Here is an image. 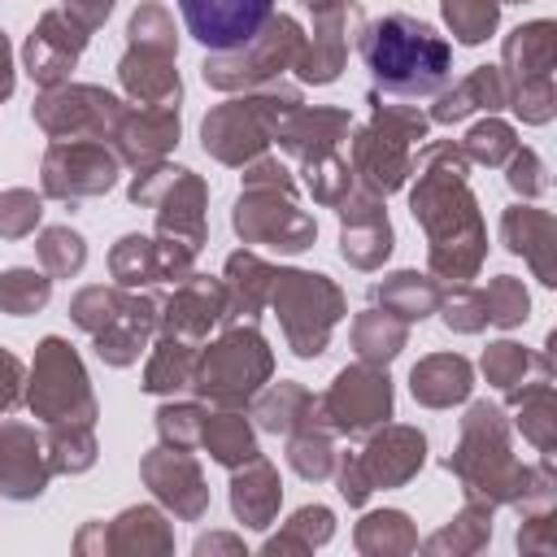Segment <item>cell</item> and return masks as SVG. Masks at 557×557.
Returning <instances> with one entry per match:
<instances>
[{"label":"cell","mask_w":557,"mask_h":557,"mask_svg":"<svg viewBox=\"0 0 557 557\" xmlns=\"http://www.w3.org/2000/svg\"><path fill=\"white\" fill-rule=\"evenodd\" d=\"M426 440L413 426H383V435H374L366 444V453H357V466L366 474L370 487H396L405 483L418 466H422Z\"/></svg>","instance_id":"4316f807"},{"label":"cell","mask_w":557,"mask_h":557,"mask_svg":"<svg viewBox=\"0 0 557 557\" xmlns=\"http://www.w3.org/2000/svg\"><path fill=\"white\" fill-rule=\"evenodd\" d=\"M126 35H131V44H139V48L178 52V44H174V22H170V13H165L161 4H139L135 17H131V26H126Z\"/></svg>","instance_id":"816d5d0a"},{"label":"cell","mask_w":557,"mask_h":557,"mask_svg":"<svg viewBox=\"0 0 557 557\" xmlns=\"http://www.w3.org/2000/svg\"><path fill=\"white\" fill-rule=\"evenodd\" d=\"M300 44H305L300 22H296V17H287V13H274V17H270V22H265V26H261L244 48L205 57L200 74H205V83H209V87H218V91L261 87V83H270V78H278L283 70H292V65H296Z\"/></svg>","instance_id":"9c48e42d"},{"label":"cell","mask_w":557,"mask_h":557,"mask_svg":"<svg viewBox=\"0 0 557 557\" xmlns=\"http://www.w3.org/2000/svg\"><path fill=\"white\" fill-rule=\"evenodd\" d=\"M52 296V278L39 270H4L0 274V309L13 318H26L35 309H44Z\"/></svg>","instance_id":"ee69618b"},{"label":"cell","mask_w":557,"mask_h":557,"mask_svg":"<svg viewBox=\"0 0 557 557\" xmlns=\"http://www.w3.org/2000/svg\"><path fill=\"white\" fill-rule=\"evenodd\" d=\"M287 461H292V470H296L300 479H326V474L335 470L331 440H326L322 431H313V426L292 431V440H287Z\"/></svg>","instance_id":"7dc6e473"},{"label":"cell","mask_w":557,"mask_h":557,"mask_svg":"<svg viewBox=\"0 0 557 557\" xmlns=\"http://www.w3.org/2000/svg\"><path fill=\"white\" fill-rule=\"evenodd\" d=\"M48 474H52L48 444L22 422H0V496L35 500Z\"/></svg>","instance_id":"603a6c76"},{"label":"cell","mask_w":557,"mask_h":557,"mask_svg":"<svg viewBox=\"0 0 557 557\" xmlns=\"http://www.w3.org/2000/svg\"><path fill=\"white\" fill-rule=\"evenodd\" d=\"M191 261L196 252L187 244H174V239H148V235H122L109 265H113V278L117 287H144V283H157V278H170V283H183L191 274Z\"/></svg>","instance_id":"d6986e66"},{"label":"cell","mask_w":557,"mask_h":557,"mask_svg":"<svg viewBox=\"0 0 557 557\" xmlns=\"http://www.w3.org/2000/svg\"><path fill=\"white\" fill-rule=\"evenodd\" d=\"M122 292H126V287H83V292L74 296V305H70V318H74L87 335H96V331L117 313Z\"/></svg>","instance_id":"f5cc1de1"},{"label":"cell","mask_w":557,"mask_h":557,"mask_svg":"<svg viewBox=\"0 0 557 557\" xmlns=\"http://www.w3.org/2000/svg\"><path fill=\"white\" fill-rule=\"evenodd\" d=\"M87 35H91V30H87L78 17H70L65 9H48V13L39 17V26L30 30L26 48H22L26 74H30L35 83H44V87L65 83L70 70H74V61H78L83 48H87Z\"/></svg>","instance_id":"e0dca14e"},{"label":"cell","mask_w":557,"mask_h":557,"mask_svg":"<svg viewBox=\"0 0 557 557\" xmlns=\"http://www.w3.org/2000/svg\"><path fill=\"white\" fill-rule=\"evenodd\" d=\"M361 9L357 4H344L335 13H322L313 17V39L300 44V57H296V74L300 83H335L344 61H348V48H352V35H361Z\"/></svg>","instance_id":"7402d4cb"},{"label":"cell","mask_w":557,"mask_h":557,"mask_svg":"<svg viewBox=\"0 0 557 557\" xmlns=\"http://www.w3.org/2000/svg\"><path fill=\"white\" fill-rule=\"evenodd\" d=\"M157 313H161V300L135 296L126 287L117 313L91 335L96 339V357L104 366H131V361H139V352L148 348V335L157 331Z\"/></svg>","instance_id":"cb8c5ba5"},{"label":"cell","mask_w":557,"mask_h":557,"mask_svg":"<svg viewBox=\"0 0 557 557\" xmlns=\"http://www.w3.org/2000/svg\"><path fill=\"white\" fill-rule=\"evenodd\" d=\"M444 300V322L453 326V331H479V326H487V318H483V296L474 292V287H457V292H448V296H440Z\"/></svg>","instance_id":"9f6ffc18"},{"label":"cell","mask_w":557,"mask_h":557,"mask_svg":"<svg viewBox=\"0 0 557 557\" xmlns=\"http://www.w3.org/2000/svg\"><path fill=\"white\" fill-rule=\"evenodd\" d=\"M505 70H509L505 100H513V109L527 122H548V113H553V83H548V70H553V22L518 26L505 39Z\"/></svg>","instance_id":"4fadbf2b"},{"label":"cell","mask_w":557,"mask_h":557,"mask_svg":"<svg viewBox=\"0 0 557 557\" xmlns=\"http://www.w3.org/2000/svg\"><path fill=\"white\" fill-rule=\"evenodd\" d=\"M39 213H44V205H39L35 191H26V187L4 191V196H0V235H4V239L30 235L35 222H39Z\"/></svg>","instance_id":"11a10c76"},{"label":"cell","mask_w":557,"mask_h":557,"mask_svg":"<svg viewBox=\"0 0 557 557\" xmlns=\"http://www.w3.org/2000/svg\"><path fill=\"white\" fill-rule=\"evenodd\" d=\"M200 422H205L200 405H161L157 409V431L170 448H196L200 444Z\"/></svg>","instance_id":"db71d44e"},{"label":"cell","mask_w":557,"mask_h":557,"mask_svg":"<svg viewBox=\"0 0 557 557\" xmlns=\"http://www.w3.org/2000/svg\"><path fill=\"white\" fill-rule=\"evenodd\" d=\"M413 531H409V518L400 509H379V513H366L361 527H357V548L361 553H405L413 548Z\"/></svg>","instance_id":"b9f144b4"},{"label":"cell","mask_w":557,"mask_h":557,"mask_svg":"<svg viewBox=\"0 0 557 557\" xmlns=\"http://www.w3.org/2000/svg\"><path fill=\"white\" fill-rule=\"evenodd\" d=\"M144 483L157 492V500H165L178 518L196 522L205 509H209V487L200 479V466L191 457V448H152L144 457Z\"/></svg>","instance_id":"ffe728a7"},{"label":"cell","mask_w":557,"mask_h":557,"mask_svg":"<svg viewBox=\"0 0 557 557\" xmlns=\"http://www.w3.org/2000/svg\"><path fill=\"white\" fill-rule=\"evenodd\" d=\"M178 9L187 22V35L209 52L244 48L274 17V0H178Z\"/></svg>","instance_id":"2e32d148"},{"label":"cell","mask_w":557,"mask_h":557,"mask_svg":"<svg viewBox=\"0 0 557 557\" xmlns=\"http://www.w3.org/2000/svg\"><path fill=\"white\" fill-rule=\"evenodd\" d=\"M361 61L374 74V87L392 96H435L453 78V52L435 35V26L387 13L370 26H361Z\"/></svg>","instance_id":"7a4b0ae2"},{"label":"cell","mask_w":557,"mask_h":557,"mask_svg":"<svg viewBox=\"0 0 557 557\" xmlns=\"http://www.w3.org/2000/svg\"><path fill=\"white\" fill-rule=\"evenodd\" d=\"M117 78H122L131 100L157 104V109H178L183 83H178V70H174V52L131 44L126 57L117 61Z\"/></svg>","instance_id":"484cf974"},{"label":"cell","mask_w":557,"mask_h":557,"mask_svg":"<svg viewBox=\"0 0 557 557\" xmlns=\"http://www.w3.org/2000/svg\"><path fill=\"white\" fill-rule=\"evenodd\" d=\"M218 322H226V292L218 278H205V274H187L157 313L161 335H174L187 344L205 339Z\"/></svg>","instance_id":"44dd1931"},{"label":"cell","mask_w":557,"mask_h":557,"mask_svg":"<svg viewBox=\"0 0 557 557\" xmlns=\"http://www.w3.org/2000/svg\"><path fill=\"white\" fill-rule=\"evenodd\" d=\"M300 165H305V183H309L318 205L335 209L352 191V170H348V161L339 152H326V157H313V161H300Z\"/></svg>","instance_id":"bcb514c9"},{"label":"cell","mask_w":557,"mask_h":557,"mask_svg":"<svg viewBox=\"0 0 557 557\" xmlns=\"http://www.w3.org/2000/svg\"><path fill=\"white\" fill-rule=\"evenodd\" d=\"M461 152H470V157L483 161V165H505V161L518 152V139H513V131H509L505 122L487 117V122H479V126L466 135V148H461Z\"/></svg>","instance_id":"681fc988"},{"label":"cell","mask_w":557,"mask_h":557,"mask_svg":"<svg viewBox=\"0 0 557 557\" xmlns=\"http://www.w3.org/2000/svg\"><path fill=\"white\" fill-rule=\"evenodd\" d=\"M318 418L339 435H366L392 418V383L383 366L357 361L335 374V383L318 396Z\"/></svg>","instance_id":"7c38bea8"},{"label":"cell","mask_w":557,"mask_h":557,"mask_svg":"<svg viewBox=\"0 0 557 557\" xmlns=\"http://www.w3.org/2000/svg\"><path fill=\"white\" fill-rule=\"evenodd\" d=\"M370 126H361L352 139V174L366 191L387 196L409 178V144L426 135V117L405 104H383L379 91H370Z\"/></svg>","instance_id":"5b68a950"},{"label":"cell","mask_w":557,"mask_h":557,"mask_svg":"<svg viewBox=\"0 0 557 557\" xmlns=\"http://www.w3.org/2000/svg\"><path fill=\"white\" fill-rule=\"evenodd\" d=\"M22 400V361L13 352H0V413Z\"/></svg>","instance_id":"680465c9"},{"label":"cell","mask_w":557,"mask_h":557,"mask_svg":"<svg viewBox=\"0 0 557 557\" xmlns=\"http://www.w3.org/2000/svg\"><path fill=\"white\" fill-rule=\"evenodd\" d=\"M479 296H483V318L496 322V326H513V322L527 318V292H522V283L513 274L492 278L487 292H479Z\"/></svg>","instance_id":"c3c4849f"},{"label":"cell","mask_w":557,"mask_h":557,"mask_svg":"<svg viewBox=\"0 0 557 557\" xmlns=\"http://www.w3.org/2000/svg\"><path fill=\"white\" fill-rule=\"evenodd\" d=\"M270 370H274V357L257 335V326L248 322V326H231L222 339H213L196 357L191 387L218 409H244L261 392Z\"/></svg>","instance_id":"8992f818"},{"label":"cell","mask_w":557,"mask_h":557,"mask_svg":"<svg viewBox=\"0 0 557 557\" xmlns=\"http://www.w3.org/2000/svg\"><path fill=\"white\" fill-rule=\"evenodd\" d=\"M352 348H357L361 361L387 366V361L405 348V322L392 318L387 309H383V313H379V309H366V313L352 322Z\"/></svg>","instance_id":"f35d334b"},{"label":"cell","mask_w":557,"mask_h":557,"mask_svg":"<svg viewBox=\"0 0 557 557\" xmlns=\"http://www.w3.org/2000/svg\"><path fill=\"white\" fill-rule=\"evenodd\" d=\"M509 187H513V191H527V196H540V191L548 187L544 165H540V157H535L531 148H522V152L509 157Z\"/></svg>","instance_id":"6f0895ef"},{"label":"cell","mask_w":557,"mask_h":557,"mask_svg":"<svg viewBox=\"0 0 557 557\" xmlns=\"http://www.w3.org/2000/svg\"><path fill=\"white\" fill-rule=\"evenodd\" d=\"M283 487H278V470L257 453L252 461H244V474L231 479V509L244 527H270L278 513Z\"/></svg>","instance_id":"f1b7e54d"},{"label":"cell","mask_w":557,"mask_h":557,"mask_svg":"<svg viewBox=\"0 0 557 557\" xmlns=\"http://www.w3.org/2000/svg\"><path fill=\"white\" fill-rule=\"evenodd\" d=\"M300 104V91L292 83H270L265 91H252V96H239V100H226L218 104L205 126H200V139H205V152H213L222 165H248L265 152V144L274 139L278 122Z\"/></svg>","instance_id":"277c9868"},{"label":"cell","mask_w":557,"mask_h":557,"mask_svg":"<svg viewBox=\"0 0 557 557\" xmlns=\"http://www.w3.org/2000/svg\"><path fill=\"white\" fill-rule=\"evenodd\" d=\"M505 104V74L496 70V65H479L466 83H457L453 91H444L440 96V104L431 109V117L435 122H461L466 113H474V109H500Z\"/></svg>","instance_id":"836d02e7"},{"label":"cell","mask_w":557,"mask_h":557,"mask_svg":"<svg viewBox=\"0 0 557 557\" xmlns=\"http://www.w3.org/2000/svg\"><path fill=\"white\" fill-rule=\"evenodd\" d=\"M26 405L44 422H91L96 418V400H91L83 361L61 335H48L39 344L30 387H26Z\"/></svg>","instance_id":"8fae6325"},{"label":"cell","mask_w":557,"mask_h":557,"mask_svg":"<svg viewBox=\"0 0 557 557\" xmlns=\"http://www.w3.org/2000/svg\"><path fill=\"white\" fill-rule=\"evenodd\" d=\"M409 387L422 405L431 409H444L453 400H466L470 392V361L457 357V352H435V357H422L409 374Z\"/></svg>","instance_id":"4dcf8cb0"},{"label":"cell","mask_w":557,"mask_h":557,"mask_svg":"<svg viewBox=\"0 0 557 557\" xmlns=\"http://www.w3.org/2000/svg\"><path fill=\"white\" fill-rule=\"evenodd\" d=\"M335 209H339V222H344V231H339V257L348 265H357V270L383 265L387 252H392V226H387L383 200L374 191H366V187L361 191L352 187Z\"/></svg>","instance_id":"ac0fdd59"},{"label":"cell","mask_w":557,"mask_h":557,"mask_svg":"<svg viewBox=\"0 0 557 557\" xmlns=\"http://www.w3.org/2000/svg\"><path fill=\"white\" fill-rule=\"evenodd\" d=\"M48 461L52 470L61 474H78L96 461V435H91V422H48Z\"/></svg>","instance_id":"ab89813d"},{"label":"cell","mask_w":557,"mask_h":557,"mask_svg":"<svg viewBox=\"0 0 557 557\" xmlns=\"http://www.w3.org/2000/svg\"><path fill=\"white\" fill-rule=\"evenodd\" d=\"M270 305L283 322V335L292 344L296 357H322L331 326L344 313V292L326 278V274H309V270H274V287H270Z\"/></svg>","instance_id":"ba28073f"},{"label":"cell","mask_w":557,"mask_h":557,"mask_svg":"<svg viewBox=\"0 0 557 557\" xmlns=\"http://www.w3.org/2000/svg\"><path fill=\"white\" fill-rule=\"evenodd\" d=\"M35 252H39L48 278H70V274H78L83 261H87V244H83V235L70 231V226H44L39 239H35Z\"/></svg>","instance_id":"60d3db41"},{"label":"cell","mask_w":557,"mask_h":557,"mask_svg":"<svg viewBox=\"0 0 557 557\" xmlns=\"http://www.w3.org/2000/svg\"><path fill=\"white\" fill-rule=\"evenodd\" d=\"M300 4H305L313 17H322V13H335V9H344L348 0H300Z\"/></svg>","instance_id":"be15d7a7"},{"label":"cell","mask_w":557,"mask_h":557,"mask_svg":"<svg viewBox=\"0 0 557 557\" xmlns=\"http://www.w3.org/2000/svg\"><path fill=\"white\" fill-rule=\"evenodd\" d=\"M205 183L183 170V165H139L135 183H131V200L157 209V235L187 244L191 252H200L205 244Z\"/></svg>","instance_id":"30bf717a"},{"label":"cell","mask_w":557,"mask_h":557,"mask_svg":"<svg viewBox=\"0 0 557 557\" xmlns=\"http://www.w3.org/2000/svg\"><path fill=\"white\" fill-rule=\"evenodd\" d=\"M331 531H335L331 509H326V505H305V509H296V513H292L287 531H283V535H274V540L265 544V553H287V548L309 553L313 544H326V540H331Z\"/></svg>","instance_id":"7bdbcfd3"},{"label":"cell","mask_w":557,"mask_h":557,"mask_svg":"<svg viewBox=\"0 0 557 557\" xmlns=\"http://www.w3.org/2000/svg\"><path fill=\"white\" fill-rule=\"evenodd\" d=\"M500 0H444V22L461 44H483L496 30Z\"/></svg>","instance_id":"f6af8a7d"},{"label":"cell","mask_w":557,"mask_h":557,"mask_svg":"<svg viewBox=\"0 0 557 557\" xmlns=\"http://www.w3.org/2000/svg\"><path fill=\"white\" fill-rule=\"evenodd\" d=\"M200 444L209 448L213 461H222L226 470H239L244 461L257 457V435L252 426L244 422L239 409H218V413H205L200 422Z\"/></svg>","instance_id":"1f68e13d"},{"label":"cell","mask_w":557,"mask_h":557,"mask_svg":"<svg viewBox=\"0 0 557 557\" xmlns=\"http://www.w3.org/2000/svg\"><path fill=\"white\" fill-rule=\"evenodd\" d=\"M257 422L261 431H305L318 422V396H309L300 383H274L261 400H257Z\"/></svg>","instance_id":"d590c367"},{"label":"cell","mask_w":557,"mask_h":557,"mask_svg":"<svg viewBox=\"0 0 557 557\" xmlns=\"http://www.w3.org/2000/svg\"><path fill=\"white\" fill-rule=\"evenodd\" d=\"M122 100L104 87L83 83H57L35 100V122L52 139H113V126L122 117Z\"/></svg>","instance_id":"5bb4252c"},{"label":"cell","mask_w":557,"mask_h":557,"mask_svg":"<svg viewBox=\"0 0 557 557\" xmlns=\"http://www.w3.org/2000/svg\"><path fill=\"white\" fill-rule=\"evenodd\" d=\"M100 535H104V548H117V553H170L174 548V535L152 505L126 509L109 531L100 522Z\"/></svg>","instance_id":"d6a6232c"},{"label":"cell","mask_w":557,"mask_h":557,"mask_svg":"<svg viewBox=\"0 0 557 557\" xmlns=\"http://www.w3.org/2000/svg\"><path fill=\"white\" fill-rule=\"evenodd\" d=\"M109 9H113V0H65V13L78 17L87 30H96L109 17Z\"/></svg>","instance_id":"94428289"},{"label":"cell","mask_w":557,"mask_h":557,"mask_svg":"<svg viewBox=\"0 0 557 557\" xmlns=\"http://www.w3.org/2000/svg\"><path fill=\"white\" fill-rule=\"evenodd\" d=\"M13 96V57H9V39L0 30V100Z\"/></svg>","instance_id":"6125c7cd"},{"label":"cell","mask_w":557,"mask_h":557,"mask_svg":"<svg viewBox=\"0 0 557 557\" xmlns=\"http://www.w3.org/2000/svg\"><path fill=\"white\" fill-rule=\"evenodd\" d=\"M535 361H544V357H531V352H522L518 344H509V339H500V344H492L487 352H483V374L496 383V387H505V392H513L518 383H522V374L535 366Z\"/></svg>","instance_id":"f907efd6"},{"label":"cell","mask_w":557,"mask_h":557,"mask_svg":"<svg viewBox=\"0 0 557 557\" xmlns=\"http://www.w3.org/2000/svg\"><path fill=\"white\" fill-rule=\"evenodd\" d=\"M270 287H274V270L252 257V252H231L226 257V278H222V292H226V318H257V309L270 300Z\"/></svg>","instance_id":"f546056e"},{"label":"cell","mask_w":557,"mask_h":557,"mask_svg":"<svg viewBox=\"0 0 557 557\" xmlns=\"http://www.w3.org/2000/svg\"><path fill=\"white\" fill-rule=\"evenodd\" d=\"M113 139L131 165H152L178 144V109H157V104L122 109Z\"/></svg>","instance_id":"d4e9b609"},{"label":"cell","mask_w":557,"mask_h":557,"mask_svg":"<svg viewBox=\"0 0 557 557\" xmlns=\"http://www.w3.org/2000/svg\"><path fill=\"white\" fill-rule=\"evenodd\" d=\"M448 470L461 474L470 496H487V500H522V483L527 470L513 466L509 444H505V422L500 409L479 400L466 422H461V448L448 457Z\"/></svg>","instance_id":"52a82bcc"},{"label":"cell","mask_w":557,"mask_h":557,"mask_svg":"<svg viewBox=\"0 0 557 557\" xmlns=\"http://www.w3.org/2000/svg\"><path fill=\"white\" fill-rule=\"evenodd\" d=\"M209 548H235V540H226V535H209V540H196V553H209Z\"/></svg>","instance_id":"e7e4bbea"},{"label":"cell","mask_w":557,"mask_h":557,"mask_svg":"<svg viewBox=\"0 0 557 557\" xmlns=\"http://www.w3.org/2000/svg\"><path fill=\"white\" fill-rule=\"evenodd\" d=\"M440 287L431 283V278H422V274H413V270H400V274H392V278H383V283H374L370 287V300L374 305H383L392 318H400V322H422L435 305H440Z\"/></svg>","instance_id":"e575fe53"},{"label":"cell","mask_w":557,"mask_h":557,"mask_svg":"<svg viewBox=\"0 0 557 557\" xmlns=\"http://www.w3.org/2000/svg\"><path fill=\"white\" fill-rule=\"evenodd\" d=\"M344 135H348V113H344V109H305V104H296V109L278 122V131H274V139H278L296 161H313V157L335 152Z\"/></svg>","instance_id":"83f0119b"},{"label":"cell","mask_w":557,"mask_h":557,"mask_svg":"<svg viewBox=\"0 0 557 557\" xmlns=\"http://www.w3.org/2000/svg\"><path fill=\"white\" fill-rule=\"evenodd\" d=\"M191 374H196V344L187 339H174V335H161V344L152 348L148 357V370H144V392H178V387H191Z\"/></svg>","instance_id":"74e56055"},{"label":"cell","mask_w":557,"mask_h":557,"mask_svg":"<svg viewBox=\"0 0 557 557\" xmlns=\"http://www.w3.org/2000/svg\"><path fill=\"white\" fill-rule=\"evenodd\" d=\"M296 183L278 161H248L244 170V191L235 200V231L244 244H265L278 252H305L318 235V222L296 209Z\"/></svg>","instance_id":"3957f363"},{"label":"cell","mask_w":557,"mask_h":557,"mask_svg":"<svg viewBox=\"0 0 557 557\" xmlns=\"http://www.w3.org/2000/svg\"><path fill=\"white\" fill-rule=\"evenodd\" d=\"M339 496H344L348 505H361V500L370 496V483H366L357 457H344V461H339Z\"/></svg>","instance_id":"91938a15"},{"label":"cell","mask_w":557,"mask_h":557,"mask_svg":"<svg viewBox=\"0 0 557 557\" xmlns=\"http://www.w3.org/2000/svg\"><path fill=\"white\" fill-rule=\"evenodd\" d=\"M505 244H509V252H527L531 257V265L540 270V278L544 283H557L553 278V261L540 252V244H553V218L548 213H540V209H509L505 213Z\"/></svg>","instance_id":"8d00e7d4"},{"label":"cell","mask_w":557,"mask_h":557,"mask_svg":"<svg viewBox=\"0 0 557 557\" xmlns=\"http://www.w3.org/2000/svg\"><path fill=\"white\" fill-rule=\"evenodd\" d=\"M117 183V157L104 139H57L44 152V191L57 200L100 196Z\"/></svg>","instance_id":"9a60e30c"},{"label":"cell","mask_w":557,"mask_h":557,"mask_svg":"<svg viewBox=\"0 0 557 557\" xmlns=\"http://www.w3.org/2000/svg\"><path fill=\"white\" fill-rule=\"evenodd\" d=\"M413 218L431 239V270L444 278H470L483 261V222L466 187V152L431 144L418 157V187L409 196Z\"/></svg>","instance_id":"6da1fadb"}]
</instances>
